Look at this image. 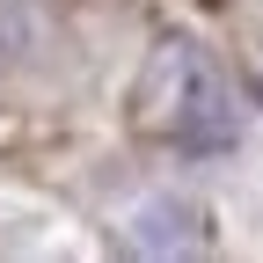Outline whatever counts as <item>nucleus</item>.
<instances>
[{"label": "nucleus", "instance_id": "3", "mask_svg": "<svg viewBox=\"0 0 263 263\" xmlns=\"http://www.w3.org/2000/svg\"><path fill=\"white\" fill-rule=\"evenodd\" d=\"M22 44H29V8L22 0H0V66H8Z\"/></svg>", "mask_w": 263, "mask_h": 263}, {"label": "nucleus", "instance_id": "2", "mask_svg": "<svg viewBox=\"0 0 263 263\" xmlns=\"http://www.w3.org/2000/svg\"><path fill=\"white\" fill-rule=\"evenodd\" d=\"M197 205H183V197H146V205H132V219H124V234H132V249L139 256H190L197 241Z\"/></svg>", "mask_w": 263, "mask_h": 263}, {"label": "nucleus", "instance_id": "1", "mask_svg": "<svg viewBox=\"0 0 263 263\" xmlns=\"http://www.w3.org/2000/svg\"><path fill=\"white\" fill-rule=\"evenodd\" d=\"M132 124L176 154H219L241 139V103L219 81V66L205 59V44L161 37L132 81Z\"/></svg>", "mask_w": 263, "mask_h": 263}]
</instances>
